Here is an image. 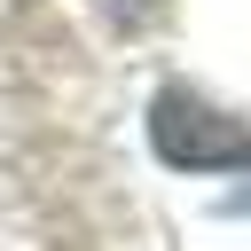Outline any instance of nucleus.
Wrapping results in <instances>:
<instances>
[{
    "label": "nucleus",
    "mask_w": 251,
    "mask_h": 251,
    "mask_svg": "<svg viewBox=\"0 0 251 251\" xmlns=\"http://www.w3.org/2000/svg\"><path fill=\"white\" fill-rule=\"evenodd\" d=\"M149 141L173 173H227V165H251V126L220 118L204 94L188 86H165L149 102Z\"/></svg>",
    "instance_id": "obj_1"
},
{
    "label": "nucleus",
    "mask_w": 251,
    "mask_h": 251,
    "mask_svg": "<svg viewBox=\"0 0 251 251\" xmlns=\"http://www.w3.org/2000/svg\"><path fill=\"white\" fill-rule=\"evenodd\" d=\"M110 8H118L126 24H149V16H165V0H110Z\"/></svg>",
    "instance_id": "obj_2"
}]
</instances>
